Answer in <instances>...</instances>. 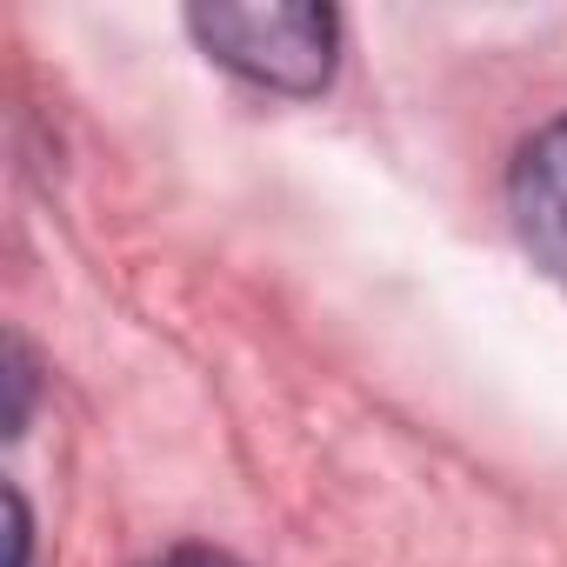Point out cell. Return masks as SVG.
<instances>
[{"mask_svg":"<svg viewBox=\"0 0 567 567\" xmlns=\"http://www.w3.org/2000/svg\"><path fill=\"white\" fill-rule=\"evenodd\" d=\"M507 214L534 267H547L567 288V114L547 121L534 141H520L507 167Z\"/></svg>","mask_w":567,"mask_h":567,"instance_id":"obj_2","label":"cell"},{"mask_svg":"<svg viewBox=\"0 0 567 567\" xmlns=\"http://www.w3.org/2000/svg\"><path fill=\"white\" fill-rule=\"evenodd\" d=\"M187 34L267 94H321L341 61V14L321 0H267V8L214 0L187 14Z\"/></svg>","mask_w":567,"mask_h":567,"instance_id":"obj_1","label":"cell"},{"mask_svg":"<svg viewBox=\"0 0 567 567\" xmlns=\"http://www.w3.org/2000/svg\"><path fill=\"white\" fill-rule=\"evenodd\" d=\"M8 501H14V567H28V554H34V540H28V534H34V520H28V501H21V487H14Z\"/></svg>","mask_w":567,"mask_h":567,"instance_id":"obj_3","label":"cell"}]
</instances>
